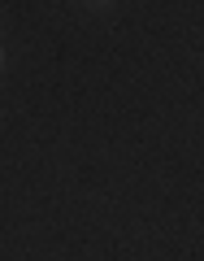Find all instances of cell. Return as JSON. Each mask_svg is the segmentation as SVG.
<instances>
[{
	"label": "cell",
	"mask_w": 204,
	"mask_h": 261,
	"mask_svg": "<svg viewBox=\"0 0 204 261\" xmlns=\"http://www.w3.org/2000/svg\"><path fill=\"white\" fill-rule=\"evenodd\" d=\"M0 70H5V53H0Z\"/></svg>",
	"instance_id": "1"
}]
</instances>
